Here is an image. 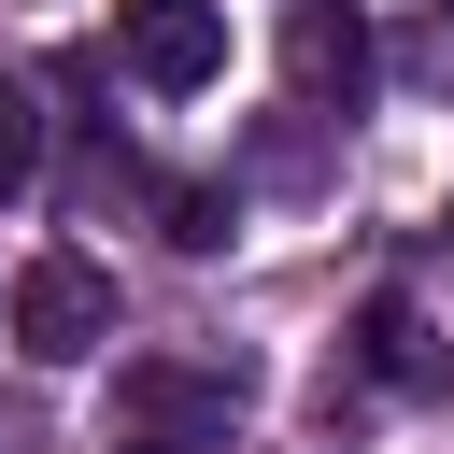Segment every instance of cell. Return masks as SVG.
Returning <instances> with one entry per match:
<instances>
[{
  "label": "cell",
  "instance_id": "obj_1",
  "mask_svg": "<svg viewBox=\"0 0 454 454\" xmlns=\"http://www.w3.org/2000/svg\"><path fill=\"white\" fill-rule=\"evenodd\" d=\"M114 426L142 454H213L241 426V369H184V355H128L114 369Z\"/></svg>",
  "mask_w": 454,
  "mask_h": 454
},
{
  "label": "cell",
  "instance_id": "obj_2",
  "mask_svg": "<svg viewBox=\"0 0 454 454\" xmlns=\"http://www.w3.org/2000/svg\"><path fill=\"white\" fill-rule=\"evenodd\" d=\"M14 340H28L43 369L99 355V340H114V284H99V255H71V241L28 255V270H14Z\"/></svg>",
  "mask_w": 454,
  "mask_h": 454
},
{
  "label": "cell",
  "instance_id": "obj_3",
  "mask_svg": "<svg viewBox=\"0 0 454 454\" xmlns=\"http://www.w3.org/2000/svg\"><path fill=\"white\" fill-rule=\"evenodd\" d=\"M114 57L156 85V99H199L227 71V0H114Z\"/></svg>",
  "mask_w": 454,
  "mask_h": 454
},
{
  "label": "cell",
  "instance_id": "obj_4",
  "mask_svg": "<svg viewBox=\"0 0 454 454\" xmlns=\"http://www.w3.org/2000/svg\"><path fill=\"white\" fill-rule=\"evenodd\" d=\"M284 85H298V114H355L369 99V14L355 0H284Z\"/></svg>",
  "mask_w": 454,
  "mask_h": 454
},
{
  "label": "cell",
  "instance_id": "obj_5",
  "mask_svg": "<svg viewBox=\"0 0 454 454\" xmlns=\"http://www.w3.org/2000/svg\"><path fill=\"white\" fill-rule=\"evenodd\" d=\"M355 369H369L383 397H440V383H454V340H440V326H426V312L383 284V298L355 312Z\"/></svg>",
  "mask_w": 454,
  "mask_h": 454
},
{
  "label": "cell",
  "instance_id": "obj_6",
  "mask_svg": "<svg viewBox=\"0 0 454 454\" xmlns=\"http://www.w3.org/2000/svg\"><path fill=\"white\" fill-rule=\"evenodd\" d=\"M156 227H170L184 255H227V227H241V213H227V184H156Z\"/></svg>",
  "mask_w": 454,
  "mask_h": 454
},
{
  "label": "cell",
  "instance_id": "obj_7",
  "mask_svg": "<svg viewBox=\"0 0 454 454\" xmlns=\"http://www.w3.org/2000/svg\"><path fill=\"white\" fill-rule=\"evenodd\" d=\"M28 170H43V99H28L14 71H0V199H14Z\"/></svg>",
  "mask_w": 454,
  "mask_h": 454
},
{
  "label": "cell",
  "instance_id": "obj_8",
  "mask_svg": "<svg viewBox=\"0 0 454 454\" xmlns=\"http://www.w3.org/2000/svg\"><path fill=\"white\" fill-rule=\"evenodd\" d=\"M128 454H142V440H128Z\"/></svg>",
  "mask_w": 454,
  "mask_h": 454
}]
</instances>
